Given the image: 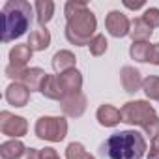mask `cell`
I'll return each instance as SVG.
<instances>
[{"label":"cell","instance_id":"9","mask_svg":"<svg viewBox=\"0 0 159 159\" xmlns=\"http://www.w3.org/2000/svg\"><path fill=\"white\" fill-rule=\"evenodd\" d=\"M120 81H122V86L127 94H135L142 88V77H140V71L135 69L133 66H124L122 71H120Z\"/></svg>","mask_w":159,"mask_h":159},{"label":"cell","instance_id":"21","mask_svg":"<svg viewBox=\"0 0 159 159\" xmlns=\"http://www.w3.org/2000/svg\"><path fill=\"white\" fill-rule=\"evenodd\" d=\"M152 43L150 41H133L129 47V56L137 62H148Z\"/></svg>","mask_w":159,"mask_h":159},{"label":"cell","instance_id":"24","mask_svg":"<svg viewBox=\"0 0 159 159\" xmlns=\"http://www.w3.org/2000/svg\"><path fill=\"white\" fill-rule=\"evenodd\" d=\"M88 47H90V54H92V56H101V54L107 52L109 43H107V38H105L103 34H96V36L92 38V41L88 43Z\"/></svg>","mask_w":159,"mask_h":159},{"label":"cell","instance_id":"19","mask_svg":"<svg viewBox=\"0 0 159 159\" xmlns=\"http://www.w3.org/2000/svg\"><path fill=\"white\" fill-rule=\"evenodd\" d=\"M25 144L17 139L0 144V159H19L25 153Z\"/></svg>","mask_w":159,"mask_h":159},{"label":"cell","instance_id":"20","mask_svg":"<svg viewBox=\"0 0 159 159\" xmlns=\"http://www.w3.org/2000/svg\"><path fill=\"white\" fill-rule=\"evenodd\" d=\"M152 34H153V30L142 21V17H140V19H135V21L131 23V32H129V36L133 38V41H148Z\"/></svg>","mask_w":159,"mask_h":159},{"label":"cell","instance_id":"7","mask_svg":"<svg viewBox=\"0 0 159 159\" xmlns=\"http://www.w3.org/2000/svg\"><path fill=\"white\" fill-rule=\"evenodd\" d=\"M105 28L112 38H125L131 32V23L125 13L112 10V11H109V15L105 19Z\"/></svg>","mask_w":159,"mask_h":159},{"label":"cell","instance_id":"25","mask_svg":"<svg viewBox=\"0 0 159 159\" xmlns=\"http://www.w3.org/2000/svg\"><path fill=\"white\" fill-rule=\"evenodd\" d=\"M142 129H144V133L150 137L152 142L157 140V139H159V118H157V114H155L153 118H150V120L142 125Z\"/></svg>","mask_w":159,"mask_h":159},{"label":"cell","instance_id":"17","mask_svg":"<svg viewBox=\"0 0 159 159\" xmlns=\"http://www.w3.org/2000/svg\"><path fill=\"white\" fill-rule=\"evenodd\" d=\"M34 10H36V19L39 23L41 28H45V25L52 19L54 15V2L52 0H38V2L34 4Z\"/></svg>","mask_w":159,"mask_h":159},{"label":"cell","instance_id":"12","mask_svg":"<svg viewBox=\"0 0 159 159\" xmlns=\"http://www.w3.org/2000/svg\"><path fill=\"white\" fill-rule=\"evenodd\" d=\"M58 79H60V84H62L66 96L77 94V92H81V88H83V75H81V71H77V69H69V71L58 75Z\"/></svg>","mask_w":159,"mask_h":159},{"label":"cell","instance_id":"14","mask_svg":"<svg viewBox=\"0 0 159 159\" xmlns=\"http://www.w3.org/2000/svg\"><path fill=\"white\" fill-rule=\"evenodd\" d=\"M45 79H47V73L41 69V67H30V69H26V73H25V77L21 79V83L30 90V92H41V86H43V83H45Z\"/></svg>","mask_w":159,"mask_h":159},{"label":"cell","instance_id":"1","mask_svg":"<svg viewBox=\"0 0 159 159\" xmlns=\"http://www.w3.org/2000/svg\"><path fill=\"white\" fill-rule=\"evenodd\" d=\"M66 13V38L73 45H88L94 38V32L98 28L96 15L88 8L86 2L81 0H69L64 8Z\"/></svg>","mask_w":159,"mask_h":159},{"label":"cell","instance_id":"4","mask_svg":"<svg viewBox=\"0 0 159 159\" xmlns=\"http://www.w3.org/2000/svg\"><path fill=\"white\" fill-rule=\"evenodd\" d=\"M36 137L49 142H60L67 135V120L62 116H41L36 122Z\"/></svg>","mask_w":159,"mask_h":159},{"label":"cell","instance_id":"30","mask_svg":"<svg viewBox=\"0 0 159 159\" xmlns=\"http://www.w3.org/2000/svg\"><path fill=\"white\" fill-rule=\"evenodd\" d=\"M19 159H39V152H38L36 148H26L25 153H23Z\"/></svg>","mask_w":159,"mask_h":159},{"label":"cell","instance_id":"28","mask_svg":"<svg viewBox=\"0 0 159 159\" xmlns=\"http://www.w3.org/2000/svg\"><path fill=\"white\" fill-rule=\"evenodd\" d=\"M39 159H60V155L56 153L54 148H43L39 150Z\"/></svg>","mask_w":159,"mask_h":159},{"label":"cell","instance_id":"13","mask_svg":"<svg viewBox=\"0 0 159 159\" xmlns=\"http://www.w3.org/2000/svg\"><path fill=\"white\" fill-rule=\"evenodd\" d=\"M41 94L47 98V99H56V101H62L66 98V92L60 84V79L58 75H47L45 83L41 86Z\"/></svg>","mask_w":159,"mask_h":159},{"label":"cell","instance_id":"15","mask_svg":"<svg viewBox=\"0 0 159 159\" xmlns=\"http://www.w3.org/2000/svg\"><path fill=\"white\" fill-rule=\"evenodd\" d=\"M75 64H77V58L71 51H58L52 56V69L58 75H62L69 69H75Z\"/></svg>","mask_w":159,"mask_h":159},{"label":"cell","instance_id":"2","mask_svg":"<svg viewBox=\"0 0 159 159\" xmlns=\"http://www.w3.org/2000/svg\"><path fill=\"white\" fill-rule=\"evenodd\" d=\"M146 150L144 135L135 129H125L111 135L99 146V155L107 159H142Z\"/></svg>","mask_w":159,"mask_h":159},{"label":"cell","instance_id":"23","mask_svg":"<svg viewBox=\"0 0 159 159\" xmlns=\"http://www.w3.org/2000/svg\"><path fill=\"white\" fill-rule=\"evenodd\" d=\"M142 90H144L146 98L159 101V77H155V75L146 77L142 81Z\"/></svg>","mask_w":159,"mask_h":159},{"label":"cell","instance_id":"3","mask_svg":"<svg viewBox=\"0 0 159 159\" xmlns=\"http://www.w3.org/2000/svg\"><path fill=\"white\" fill-rule=\"evenodd\" d=\"M4 15V34L2 41L10 43L21 38L32 23V6L26 0H8L2 8Z\"/></svg>","mask_w":159,"mask_h":159},{"label":"cell","instance_id":"8","mask_svg":"<svg viewBox=\"0 0 159 159\" xmlns=\"http://www.w3.org/2000/svg\"><path fill=\"white\" fill-rule=\"evenodd\" d=\"M62 111L66 116H71V118H79L83 116L84 111H86V96L83 92H77V94H69L66 96L62 101Z\"/></svg>","mask_w":159,"mask_h":159},{"label":"cell","instance_id":"31","mask_svg":"<svg viewBox=\"0 0 159 159\" xmlns=\"http://www.w3.org/2000/svg\"><path fill=\"white\" fill-rule=\"evenodd\" d=\"M124 6L129 8V10H140V8L144 6V0H139V2H127V0H125Z\"/></svg>","mask_w":159,"mask_h":159},{"label":"cell","instance_id":"18","mask_svg":"<svg viewBox=\"0 0 159 159\" xmlns=\"http://www.w3.org/2000/svg\"><path fill=\"white\" fill-rule=\"evenodd\" d=\"M28 45H30L32 51H45L51 45V32L47 28H38V30L30 32Z\"/></svg>","mask_w":159,"mask_h":159},{"label":"cell","instance_id":"22","mask_svg":"<svg viewBox=\"0 0 159 159\" xmlns=\"http://www.w3.org/2000/svg\"><path fill=\"white\" fill-rule=\"evenodd\" d=\"M66 159H96V157L88 153L81 142H71L66 148Z\"/></svg>","mask_w":159,"mask_h":159},{"label":"cell","instance_id":"10","mask_svg":"<svg viewBox=\"0 0 159 159\" xmlns=\"http://www.w3.org/2000/svg\"><path fill=\"white\" fill-rule=\"evenodd\" d=\"M30 99V90L23 83H11L6 88V101L13 107H25L28 105Z\"/></svg>","mask_w":159,"mask_h":159},{"label":"cell","instance_id":"27","mask_svg":"<svg viewBox=\"0 0 159 159\" xmlns=\"http://www.w3.org/2000/svg\"><path fill=\"white\" fill-rule=\"evenodd\" d=\"M148 62L153 64V66H159V43L152 45V49H150V56H148Z\"/></svg>","mask_w":159,"mask_h":159},{"label":"cell","instance_id":"16","mask_svg":"<svg viewBox=\"0 0 159 159\" xmlns=\"http://www.w3.org/2000/svg\"><path fill=\"white\" fill-rule=\"evenodd\" d=\"M32 49L28 43H21V45H15L11 51H10V66H15V67H26L28 60H32Z\"/></svg>","mask_w":159,"mask_h":159},{"label":"cell","instance_id":"11","mask_svg":"<svg viewBox=\"0 0 159 159\" xmlns=\"http://www.w3.org/2000/svg\"><path fill=\"white\" fill-rule=\"evenodd\" d=\"M96 118H98L99 125H103V127H114V125H118V124L122 122L120 109H116V107H112V105H109V103H103V105L98 109Z\"/></svg>","mask_w":159,"mask_h":159},{"label":"cell","instance_id":"26","mask_svg":"<svg viewBox=\"0 0 159 159\" xmlns=\"http://www.w3.org/2000/svg\"><path fill=\"white\" fill-rule=\"evenodd\" d=\"M142 21L153 30V28H159V10L157 8H148L144 13H142Z\"/></svg>","mask_w":159,"mask_h":159},{"label":"cell","instance_id":"29","mask_svg":"<svg viewBox=\"0 0 159 159\" xmlns=\"http://www.w3.org/2000/svg\"><path fill=\"white\" fill-rule=\"evenodd\" d=\"M148 159H159V139L152 142L150 152H148Z\"/></svg>","mask_w":159,"mask_h":159},{"label":"cell","instance_id":"6","mask_svg":"<svg viewBox=\"0 0 159 159\" xmlns=\"http://www.w3.org/2000/svg\"><path fill=\"white\" fill-rule=\"evenodd\" d=\"M0 131L6 137L19 139L28 133V122L23 116H15L8 111H2L0 112Z\"/></svg>","mask_w":159,"mask_h":159},{"label":"cell","instance_id":"5","mask_svg":"<svg viewBox=\"0 0 159 159\" xmlns=\"http://www.w3.org/2000/svg\"><path fill=\"white\" fill-rule=\"evenodd\" d=\"M120 114H122V122H125L129 125H140L142 127L150 118L155 116V109L148 101L135 99V101H127L120 109Z\"/></svg>","mask_w":159,"mask_h":159}]
</instances>
